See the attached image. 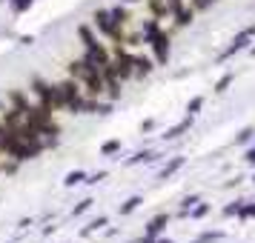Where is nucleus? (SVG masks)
<instances>
[{"label":"nucleus","mask_w":255,"mask_h":243,"mask_svg":"<svg viewBox=\"0 0 255 243\" xmlns=\"http://www.w3.org/2000/svg\"><path fill=\"white\" fill-rule=\"evenodd\" d=\"M146 40H149L152 49H155V58H158V63H166V60H169V37L158 29V23H155V20H149V23H146Z\"/></svg>","instance_id":"1"},{"label":"nucleus","mask_w":255,"mask_h":243,"mask_svg":"<svg viewBox=\"0 0 255 243\" xmlns=\"http://www.w3.org/2000/svg\"><path fill=\"white\" fill-rule=\"evenodd\" d=\"M109 66H112V75H115V78H121V81H127L129 75H132V58H129V55H124V52H121V49H118V58H115V63H109Z\"/></svg>","instance_id":"2"},{"label":"nucleus","mask_w":255,"mask_h":243,"mask_svg":"<svg viewBox=\"0 0 255 243\" xmlns=\"http://www.w3.org/2000/svg\"><path fill=\"white\" fill-rule=\"evenodd\" d=\"M95 26L104 32V35L115 37V40H121V32H118V26L109 20V12H95Z\"/></svg>","instance_id":"3"},{"label":"nucleus","mask_w":255,"mask_h":243,"mask_svg":"<svg viewBox=\"0 0 255 243\" xmlns=\"http://www.w3.org/2000/svg\"><path fill=\"white\" fill-rule=\"evenodd\" d=\"M253 35H255V23H253V26H247L241 35L232 40V46L227 49V55H224V58H230V55H235V52H241V49L247 46V43H250V37H253Z\"/></svg>","instance_id":"4"},{"label":"nucleus","mask_w":255,"mask_h":243,"mask_svg":"<svg viewBox=\"0 0 255 243\" xmlns=\"http://www.w3.org/2000/svg\"><path fill=\"white\" fill-rule=\"evenodd\" d=\"M189 126H192V115H189V117H184L181 123H175V126L169 129L166 135H163V138H166V140H175V138H181V135H184V132H186Z\"/></svg>","instance_id":"5"},{"label":"nucleus","mask_w":255,"mask_h":243,"mask_svg":"<svg viewBox=\"0 0 255 243\" xmlns=\"http://www.w3.org/2000/svg\"><path fill=\"white\" fill-rule=\"evenodd\" d=\"M166 223H169V215H158V218H152L149 226H146V238H155V235H158Z\"/></svg>","instance_id":"6"},{"label":"nucleus","mask_w":255,"mask_h":243,"mask_svg":"<svg viewBox=\"0 0 255 243\" xmlns=\"http://www.w3.org/2000/svg\"><path fill=\"white\" fill-rule=\"evenodd\" d=\"M181 166H184V158H172V161H169V163L161 169V177H163V180H166V177H172V174L178 172Z\"/></svg>","instance_id":"7"},{"label":"nucleus","mask_w":255,"mask_h":243,"mask_svg":"<svg viewBox=\"0 0 255 243\" xmlns=\"http://www.w3.org/2000/svg\"><path fill=\"white\" fill-rule=\"evenodd\" d=\"M175 23L178 26H186V23H192V9H184V6H178L175 9Z\"/></svg>","instance_id":"8"},{"label":"nucleus","mask_w":255,"mask_h":243,"mask_svg":"<svg viewBox=\"0 0 255 243\" xmlns=\"http://www.w3.org/2000/svg\"><path fill=\"white\" fill-rule=\"evenodd\" d=\"M132 66H135V72H138V75H149V72H152V60H146V58H132Z\"/></svg>","instance_id":"9"},{"label":"nucleus","mask_w":255,"mask_h":243,"mask_svg":"<svg viewBox=\"0 0 255 243\" xmlns=\"http://www.w3.org/2000/svg\"><path fill=\"white\" fill-rule=\"evenodd\" d=\"M78 35H81V40L86 43V49H92V46H98V40H95V35L89 32V26H81L78 29Z\"/></svg>","instance_id":"10"},{"label":"nucleus","mask_w":255,"mask_h":243,"mask_svg":"<svg viewBox=\"0 0 255 243\" xmlns=\"http://www.w3.org/2000/svg\"><path fill=\"white\" fill-rule=\"evenodd\" d=\"M140 203H143V200H140L138 195H135V197H129L127 203H124V206H121V215H129V212H135V209H138Z\"/></svg>","instance_id":"11"},{"label":"nucleus","mask_w":255,"mask_h":243,"mask_svg":"<svg viewBox=\"0 0 255 243\" xmlns=\"http://www.w3.org/2000/svg\"><path fill=\"white\" fill-rule=\"evenodd\" d=\"M109 20H112L115 26H121L124 20H127V9H121V6H118V9H112V12H109Z\"/></svg>","instance_id":"12"},{"label":"nucleus","mask_w":255,"mask_h":243,"mask_svg":"<svg viewBox=\"0 0 255 243\" xmlns=\"http://www.w3.org/2000/svg\"><path fill=\"white\" fill-rule=\"evenodd\" d=\"M106 226V218H98V220H92L86 229H83V235H92V232H98V229H104Z\"/></svg>","instance_id":"13"},{"label":"nucleus","mask_w":255,"mask_h":243,"mask_svg":"<svg viewBox=\"0 0 255 243\" xmlns=\"http://www.w3.org/2000/svg\"><path fill=\"white\" fill-rule=\"evenodd\" d=\"M81 180H86V174H83V172H69L63 183H66V186H75V183H81Z\"/></svg>","instance_id":"14"},{"label":"nucleus","mask_w":255,"mask_h":243,"mask_svg":"<svg viewBox=\"0 0 255 243\" xmlns=\"http://www.w3.org/2000/svg\"><path fill=\"white\" fill-rule=\"evenodd\" d=\"M32 6V0H12V9H14V14H23L26 9Z\"/></svg>","instance_id":"15"},{"label":"nucleus","mask_w":255,"mask_h":243,"mask_svg":"<svg viewBox=\"0 0 255 243\" xmlns=\"http://www.w3.org/2000/svg\"><path fill=\"white\" fill-rule=\"evenodd\" d=\"M92 203H95L92 197H86V200H81V203H78V206L72 209V215H75V218H78V215H83V212H86V209L92 206Z\"/></svg>","instance_id":"16"},{"label":"nucleus","mask_w":255,"mask_h":243,"mask_svg":"<svg viewBox=\"0 0 255 243\" xmlns=\"http://www.w3.org/2000/svg\"><path fill=\"white\" fill-rule=\"evenodd\" d=\"M118 149H121V140H106L101 152H104V155H115Z\"/></svg>","instance_id":"17"},{"label":"nucleus","mask_w":255,"mask_h":243,"mask_svg":"<svg viewBox=\"0 0 255 243\" xmlns=\"http://www.w3.org/2000/svg\"><path fill=\"white\" fill-rule=\"evenodd\" d=\"M212 241H221V232H204L195 243H212Z\"/></svg>","instance_id":"18"},{"label":"nucleus","mask_w":255,"mask_h":243,"mask_svg":"<svg viewBox=\"0 0 255 243\" xmlns=\"http://www.w3.org/2000/svg\"><path fill=\"white\" fill-rule=\"evenodd\" d=\"M201 106H204V97H192V100H189V106H186V112H189V115H195Z\"/></svg>","instance_id":"19"},{"label":"nucleus","mask_w":255,"mask_h":243,"mask_svg":"<svg viewBox=\"0 0 255 243\" xmlns=\"http://www.w3.org/2000/svg\"><path fill=\"white\" fill-rule=\"evenodd\" d=\"M232 83V75H224L218 83H215V92H227V86Z\"/></svg>","instance_id":"20"},{"label":"nucleus","mask_w":255,"mask_h":243,"mask_svg":"<svg viewBox=\"0 0 255 243\" xmlns=\"http://www.w3.org/2000/svg\"><path fill=\"white\" fill-rule=\"evenodd\" d=\"M253 135H255V129H244L241 135H238V138H235V143H247V140L253 138Z\"/></svg>","instance_id":"21"},{"label":"nucleus","mask_w":255,"mask_h":243,"mask_svg":"<svg viewBox=\"0 0 255 243\" xmlns=\"http://www.w3.org/2000/svg\"><path fill=\"white\" fill-rule=\"evenodd\" d=\"M140 161H152V152H138L135 158H129V163H140Z\"/></svg>","instance_id":"22"},{"label":"nucleus","mask_w":255,"mask_h":243,"mask_svg":"<svg viewBox=\"0 0 255 243\" xmlns=\"http://www.w3.org/2000/svg\"><path fill=\"white\" fill-rule=\"evenodd\" d=\"M207 212H209V206H207V203H201V206H192V218H204Z\"/></svg>","instance_id":"23"},{"label":"nucleus","mask_w":255,"mask_h":243,"mask_svg":"<svg viewBox=\"0 0 255 243\" xmlns=\"http://www.w3.org/2000/svg\"><path fill=\"white\" fill-rule=\"evenodd\" d=\"M241 218H255V203H250V206H241V212H238Z\"/></svg>","instance_id":"24"},{"label":"nucleus","mask_w":255,"mask_h":243,"mask_svg":"<svg viewBox=\"0 0 255 243\" xmlns=\"http://www.w3.org/2000/svg\"><path fill=\"white\" fill-rule=\"evenodd\" d=\"M195 203H201V200H198V195H192V197H186V200H184V212H189V209L195 206Z\"/></svg>","instance_id":"25"},{"label":"nucleus","mask_w":255,"mask_h":243,"mask_svg":"<svg viewBox=\"0 0 255 243\" xmlns=\"http://www.w3.org/2000/svg\"><path fill=\"white\" fill-rule=\"evenodd\" d=\"M241 206H244V203H232V206L224 209V215H238V212H241Z\"/></svg>","instance_id":"26"},{"label":"nucleus","mask_w":255,"mask_h":243,"mask_svg":"<svg viewBox=\"0 0 255 243\" xmlns=\"http://www.w3.org/2000/svg\"><path fill=\"white\" fill-rule=\"evenodd\" d=\"M104 177H106V172H98V174H92V177H89L86 183H98V180H104Z\"/></svg>","instance_id":"27"},{"label":"nucleus","mask_w":255,"mask_h":243,"mask_svg":"<svg viewBox=\"0 0 255 243\" xmlns=\"http://www.w3.org/2000/svg\"><path fill=\"white\" fill-rule=\"evenodd\" d=\"M209 3H215V0H198V3H195V6H198V9H207V6H209Z\"/></svg>","instance_id":"28"},{"label":"nucleus","mask_w":255,"mask_h":243,"mask_svg":"<svg viewBox=\"0 0 255 243\" xmlns=\"http://www.w3.org/2000/svg\"><path fill=\"white\" fill-rule=\"evenodd\" d=\"M247 163H253V166H255V149L247 152Z\"/></svg>","instance_id":"29"},{"label":"nucleus","mask_w":255,"mask_h":243,"mask_svg":"<svg viewBox=\"0 0 255 243\" xmlns=\"http://www.w3.org/2000/svg\"><path fill=\"white\" fill-rule=\"evenodd\" d=\"M3 135H6V126H0V140H3Z\"/></svg>","instance_id":"30"},{"label":"nucleus","mask_w":255,"mask_h":243,"mask_svg":"<svg viewBox=\"0 0 255 243\" xmlns=\"http://www.w3.org/2000/svg\"><path fill=\"white\" fill-rule=\"evenodd\" d=\"M140 243H152V241H149V238H146V241H140Z\"/></svg>","instance_id":"31"},{"label":"nucleus","mask_w":255,"mask_h":243,"mask_svg":"<svg viewBox=\"0 0 255 243\" xmlns=\"http://www.w3.org/2000/svg\"><path fill=\"white\" fill-rule=\"evenodd\" d=\"M127 3H138V0H127Z\"/></svg>","instance_id":"32"},{"label":"nucleus","mask_w":255,"mask_h":243,"mask_svg":"<svg viewBox=\"0 0 255 243\" xmlns=\"http://www.w3.org/2000/svg\"><path fill=\"white\" fill-rule=\"evenodd\" d=\"M161 243H172V241H161Z\"/></svg>","instance_id":"33"}]
</instances>
